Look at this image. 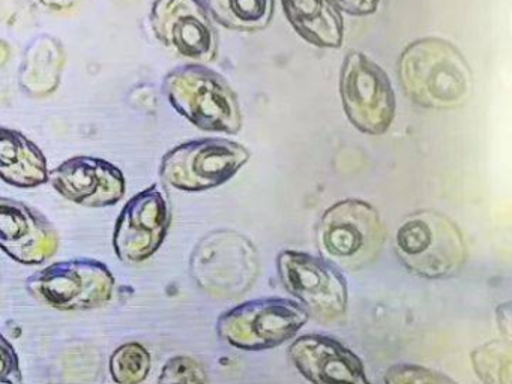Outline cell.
Segmentation results:
<instances>
[{"label": "cell", "mask_w": 512, "mask_h": 384, "mask_svg": "<svg viewBox=\"0 0 512 384\" xmlns=\"http://www.w3.org/2000/svg\"><path fill=\"white\" fill-rule=\"evenodd\" d=\"M40 147L16 129L0 126V179L16 188H35L49 180Z\"/></svg>", "instance_id": "cell-17"}, {"label": "cell", "mask_w": 512, "mask_h": 384, "mask_svg": "<svg viewBox=\"0 0 512 384\" xmlns=\"http://www.w3.org/2000/svg\"><path fill=\"white\" fill-rule=\"evenodd\" d=\"M385 384H455V381L433 369L401 363L388 369Z\"/></svg>", "instance_id": "cell-23"}, {"label": "cell", "mask_w": 512, "mask_h": 384, "mask_svg": "<svg viewBox=\"0 0 512 384\" xmlns=\"http://www.w3.org/2000/svg\"><path fill=\"white\" fill-rule=\"evenodd\" d=\"M340 92L347 119L364 134L382 135L395 117V95L386 72L365 54L344 59Z\"/></svg>", "instance_id": "cell-9"}, {"label": "cell", "mask_w": 512, "mask_h": 384, "mask_svg": "<svg viewBox=\"0 0 512 384\" xmlns=\"http://www.w3.org/2000/svg\"><path fill=\"white\" fill-rule=\"evenodd\" d=\"M13 56V47L5 39L0 38V69L5 68Z\"/></svg>", "instance_id": "cell-27"}, {"label": "cell", "mask_w": 512, "mask_h": 384, "mask_svg": "<svg viewBox=\"0 0 512 384\" xmlns=\"http://www.w3.org/2000/svg\"><path fill=\"white\" fill-rule=\"evenodd\" d=\"M172 222L169 198L154 183L131 197L116 219L113 249L125 264H140L163 245Z\"/></svg>", "instance_id": "cell-10"}, {"label": "cell", "mask_w": 512, "mask_h": 384, "mask_svg": "<svg viewBox=\"0 0 512 384\" xmlns=\"http://www.w3.org/2000/svg\"><path fill=\"white\" fill-rule=\"evenodd\" d=\"M25 287L43 305L80 312L109 305L115 296L116 279L109 267L95 258H71L32 273Z\"/></svg>", "instance_id": "cell-4"}, {"label": "cell", "mask_w": 512, "mask_h": 384, "mask_svg": "<svg viewBox=\"0 0 512 384\" xmlns=\"http://www.w3.org/2000/svg\"><path fill=\"white\" fill-rule=\"evenodd\" d=\"M331 2L349 15L364 17L377 11L380 0H331Z\"/></svg>", "instance_id": "cell-25"}, {"label": "cell", "mask_w": 512, "mask_h": 384, "mask_svg": "<svg viewBox=\"0 0 512 384\" xmlns=\"http://www.w3.org/2000/svg\"><path fill=\"white\" fill-rule=\"evenodd\" d=\"M149 384H208L206 372L193 357L176 356L167 360L160 374Z\"/></svg>", "instance_id": "cell-22"}, {"label": "cell", "mask_w": 512, "mask_h": 384, "mask_svg": "<svg viewBox=\"0 0 512 384\" xmlns=\"http://www.w3.org/2000/svg\"><path fill=\"white\" fill-rule=\"evenodd\" d=\"M307 320V311L296 303L253 300L221 315L217 330L224 341L239 350H268L295 336Z\"/></svg>", "instance_id": "cell-8"}, {"label": "cell", "mask_w": 512, "mask_h": 384, "mask_svg": "<svg viewBox=\"0 0 512 384\" xmlns=\"http://www.w3.org/2000/svg\"><path fill=\"white\" fill-rule=\"evenodd\" d=\"M158 41L194 62H212L217 56V33L199 0H155L149 15Z\"/></svg>", "instance_id": "cell-12"}, {"label": "cell", "mask_w": 512, "mask_h": 384, "mask_svg": "<svg viewBox=\"0 0 512 384\" xmlns=\"http://www.w3.org/2000/svg\"><path fill=\"white\" fill-rule=\"evenodd\" d=\"M67 63L64 44L52 35L32 39L19 68V86L31 98H49L61 86Z\"/></svg>", "instance_id": "cell-16"}, {"label": "cell", "mask_w": 512, "mask_h": 384, "mask_svg": "<svg viewBox=\"0 0 512 384\" xmlns=\"http://www.w3.org/2000/svg\"><path fill=\"white\" fill-rule=\"evenodd\" d=\"M38 2L52 11H68V9L79 5L82 0H38Z\"/></svg>", "instance_id": "cell-26"}, {"label": "cell", "mask_w": 512, "mask_h": 384, "mask_svg": "<svg viewBox=\"0 0 512 384\" xmlns=\"http://www.w3.org/2000/svg\"><path fill=\"white\" fill-rule=\"evenodd\" d=\"M223 26L241 32L265 29L274 15V0H206Z\"/></svg>", "instance_id": "cell-19"}, {"label": "cell", "mask_w": 512, "mask_h": 384, "mask_svg": "<svg viewBox=\"0 0 512 384\" xmlns=\"http://www.w3.org/2000/svg\"><path fill=\"white\" fill-rule=\"evenodd\" d=\"M284 14L299 36L316 47L343 44V18L331 0H281Z\"/></svg>", "instance_id": "cell-18"}, {"label": "cell", "mask_w": 512, "mask_h": 384, "mask_svg": "<svg viewBox=\"0 0 512 384\" xmlns=\"http://www.w3.org/2000/svg\"><path fill=\"white\" fill-rule=\"evenodd\" d=\"M151 369V353L140 342H125L109 357V374L116 384H143Z\"/></svg>", "instance_id": "cell-20"}, {"label": "cell", "mask_w": 512, "mask_h": 384, "mask_svg": "<svg viewBox=\"0 0 512 384\" xmlns=\"http://www.w3.org/2000/svg\"><path fill=\"white\" fill-rule=\"evenodd\" d=\"M277 266L284 288L314 317L335 321L346 314V282L334 267L299 251L281 252Z\"/></svg>", "instance_id": "cell-11"}, {"label": "cell", "mask_w": 512, "mask_h": 384, "mask_svg": "<svg viewBox=\"0 0 512 384\" xmlns=\"http://www.w3.org/2000/svg\"><path fill=\"white\" fill-rule=\"evenodd\" d=\"M0 384H23L19 354L2 332H0Z\"/></svg>", "instance_id": "cell-24"}, {"label": "cell", "mask_w": 512, "mask_h": 384, "mask_svg": "<svg viewBox=\"0 0 512 384\" xmlns=\"http://www.w3.org/2000/svg\"><path fill=\"white\" fill-rule=\"evenodd\" d=\"M289 357L310 383L370 384L361 359L328 336H301L290 345Z\"/></svg>", "instance_id": "cell-15"}, {"label": "cell", "mask_w": 512, "mask_h": 384, "mask_svg": "<svg viewBox=\"0 0 512 384\" xmlns=\"http://www.w3.org/2000/svg\"><path fill=\"white\" fill-rule=\"evenodd\" d=\"M511 350L500 341L488 342L472 353L473 369L485 384H511Z\"/></svg>", "instance_id": "cell-21"}, {"label": "cell", "mask_w": 512, "mask_h": 384, "mask_svg": "<svg viewBox=\"0 0 512 384\" xmlns=\"http://www.w3.org/2000/svg\"><path fill=\"white\" fill-rule=\"evenodd\" d=\"M395 251L410 272L428 279L454 276L466 261L463 234L434 210H419L404 219L395 234Z\"/></svg>", "instance_id": "cell-3"}, {"label": "cell", "mask_w": 512, "mask_h": 384, "mask_svg": "<svg viewBox=\"0 0 512 384\" xmlns=\"http://www.w3.org/2000/svg\"><path fill=\"white\" fill-rule=\"evenodd\" d=\"M61 239L46 216L23 201L0 197V249L14 261L38 266L58 252Z\"/></svg>", "instance_id": "cell-14"}, {"label": "cell", "mask_w": 512, "mask_h": 384, "mask_svg": "<svg viewBox=\"0 0 512 384\" xmlns=\"http://www.w3.org/2000/svg\"><path fill=\"white\" fill-rule=\"evenodd\" d=\"M398 77L415 104L433 110H452L469 99L472 72L460 51L440 38L407 45L398 60Z\"/></svg>", "instance_id": "cell-1"}, {"label": "cell", "mask_w": 512, "mask_h": 384, "mask_svg": "<svg viewBox=\"0 0 512 384\" xmlns=\"http://www.w3.org/2000/svg\"><path fill=\"white\" fill-rule=\"evenodd\" d=\"M47 182L80 206L109 207L122 200L125 176L115 164L95 156H74L49 171Z\"/></svg>", "instance_id": "cell-13"}, {"label": "cell", "mask_w": 512, "mask_h": 384, "mask_svg": "<svg viewBox=\"0 0 512 384\" xmlns=\"http://www.w3.org/2000/svg\"><path fill=\"white\" fill-rule=\"evenodd\" d=\"M248 159L250 152L241 144L202 138L169 150L161 159L160 177L179 191H206L232 179Z\"/></svg>", "instance_id": "cell-7"}, {"label": "cell", "mask_w": 512, "mask_h": 384, "mask_svg": "<svg viewBox=\"0 0 512 384\" xmlns=\"http://www.w3.org/2000/svg\"><path fill=\"white\" fill-rule=\"evenodd\" d=\"M385 225L379 213L365 201H340L323 213L317 231L319 248L335 266L361 269L382 251Z\"/></svg>", "instance_id": "cell-5"}, {"label": "cell", "mask_w": 512, "mask_h": 384, "mask_svg": "<svg viewBox=\"0 0 512 384\" xmlns=\"http://www.w3.org/2000/svg\"><path fill=\"white\" fill-rule=\"evenodd\" d=\"M163 90L172 107L203 131L238 134L242 125L238 96L221 75L191 63L166 75Z\"/></svg>", "instance_id": "cell-2"}, {"label": "cell", "mask_w": 512, "mask_h": 384, "mask_svg": "<svg viewBox=\"0 0 512 384\" xmlns=\"http://www.w3.org/2000/svg\"><path fill=\"white\" fill-rule=\"evenodd\" d=\"M190 272L206 293L233 299L250 290L259 275L253 243L235 231L220 230L203 237L190 260Z\"/></svg>", "instance_id": "cell-6"}]
</instances>
